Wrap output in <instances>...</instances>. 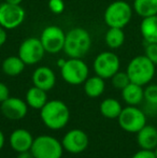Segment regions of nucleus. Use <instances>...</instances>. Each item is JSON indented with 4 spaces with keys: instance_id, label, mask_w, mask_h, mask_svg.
<instances>
[{
    "instance_id": "f257e3e1",
    "label": "nucleus",
    "mask_w": 157,
    "mask_h": 158,
    "mask_svg": "<svg viewBox=\"0 0 157 158\" xmlns=\"http://www.w3.org/2000/svg\"><path fill=\"white\" fill-rule=\"evenodd\" d=\"M40 117L46 128L51 130H59L65 128L69 123L70 110L61 100H48L40 110Z\"/></svg>"
},
{
    "instance_id": "f03ea898",
    "label": "nucleus",
    "mask_w": 157,
    "mask_h": 158,
    "mask_svg": "<svg viewBox=\"0 0 157 158\" xmlns=\"http://www.w3.org/2000/svg\"><path fill=\"white\" fill-rule=\"evenodd\" d=\"M92 48V35L82 27H74L66 33L64 52L69 58H83Z\"/></svg>"
},
{
    "instance_id": "7ed1b4c3",
    "label": "nucleus",
    "mask_w": 157,
    "mask_h": 158,
    "mask_svg": "<svg viewBox=\"0 0 157 158\" xmlns=\"http://www.w3.org/2000/svg\"><path fill=\"white\" fill-rule=\"evenodd\" d=\"M155 71L156 64L150 60L145 55L134 57L126 69L130 82L141 86H145L151 83L155 75Z\"/></svg>"
},
{
    "instance_id": "20e7f679",
    "label": "nucleus",
    "mask_w": 157,
    "mask_h": 158,
    "mask_svg": "<svg viewBox=\"0 0 157 158\" xmlns=\"http://www.w3.org/2000/svg\"><path fill=\"white\" fill-rule=\"evenodd\" d=\"M134 9L124 0H115L107 6L103 14L105 23L109 27L124 28L129 24Z\"/></svg>"
},
{
    "instance_id": "39448f33",
    "label": "nucleus",
    "mask_w": 157,
    "mask_h": 158,
    "mask_svg": "<svg viewBox=\"0 0 157 158\" xmlns=\"http://www.w3.org/2000/svg\"><path fill=\"white\" fill-rule=\"evenodd\" d=\"M64 151L61 141L48 135H41L35 138L30 148L35 158H61Z\"/></svg>"
},
{
    "instance_id": "423d86ee",
    "label": "nucleus",
    "mask_w": 157,
    "mask_h": 158,
    "mask_svg": "<svg viewBox=\"0 0 157 158\" xmlns=\"http://www.w3.org/2000/svg\"><path fill=\"white\" fill-rule=\"evenodd\" d=\"M89 74V69L82 58L66 59L60 68V75L63 80L69 85H81L86 81Z\"/></svg>"
},
{
    "instance_id": "0eeeda50",
    "label": "nucleus",
    "mask_w": 157,
    "mask_h": 158,
    "mask_svg": "<svg viewBox=\"0 0 157 158\" xmlns=\"http://www.w3.org/2000/svg\"><path fill=\"white\" fill-rule=\"evenodd\" d=\"M118 122L119 127L126 132L137 133L147 125V116L137 106H127L123 108Z\"/></svg>"
},
{
    "instance_id": "6e6552de",
    "label": "nucleus",
    "mask_w": 157,
    "mask_h": 158,
    "mask_svg": "<svg viewBox=\"0 0 157 158\" xmlns=\"http://www.w3.org/2000/svg\"><path fill=\"white\" fill-rule=\"evenodd\" d=\"M94 71L102 79H111L118 71H119L121 60L115 53L105 51L96 56L93 64Z\"/></svg>"
},
{
    "instance_id": "1a4fd4ad",
    "label": "nucleus",
    "mask_w": 157,
    "mask_h": 158,
    "mask_svg": "<svg viewBox=\"0 0 157 158\" xmlns=\"http://www.w3.org/2000/svg\"><path fill=\"white\" fill-rule=\"evenodd\" d=\"M45 53L40 38H27L19 44V56L26 66L39 64L43 59Z\"/></svg>"
},
{
    "instance_id": "9d476101",
    "label": "nucleus",
    "mask_w": 157,
    "mask_h": 158,
    "mask_svg": "<svg viewBox=\"0 0 157 158\" xmlns=\"http://www.w3.org/2000/svg\"><path fill=\"white\" fill-rule=\"evenodd\" d=\"M26 12L21 4L2 2L0 4V26L6 30L16 29L25 21Z\"/></svg>"
},
{
    "instance_id": "9b49d317",
    "label": "nucleus",
    "mask_w": 157,
    "mask_h": 158,
    "mask_svg": "<svg viewBox=\"0 0 157 158\" xmlns=\"http://www.w3.org/2000/svg\"><path fill=\"white\" fill-rule=\"evenodd\" d=\"M66 32L59 26L51 25L45 27L40 35V41L46 53L57 54L64 50Z\"/></svg>"
},
{
    "instance_id": "f8f14e48",
    "label": "nucleus",
    "mask_w": 157,
    "mask_h": 158,
    "mask_svg": "<svg viewBox=\"0 0 157 158\" xmlns=\"http://www.w3.org/2000/svg\"><path fill=\"white\" fill-rule=\"evenodd\" d=\"M61 144L66 152L70 154H81L89 144L87 133L82 129H71L61 139Z\"/></svg>"
},
{
    "instance_id": "ddd939ff",
    "label": "nucleus",
    "mask_w": 157,
    "mask_h": 158,
    "mask_svg": "<svg viewBox=\"0 0 157 158\" xmlns=\"http://www.w3.org/2000/svg\"><path fill=\"white\" fill-rule=\"evenodd\" d=\"M0 104H1L0 110L2 115L10 121H21L25 118L29 108L25 100L19 97H11V96Z\"/></svg>"
},
{
    "instance_id": "4468645a",
    "label": "nucleus",
    "mask_w": 157,
    "mask_h": 158,
    "mask_svg": "<svg viewBox=\"0 0 157 158\" xmlns=\"http://www.w3.org/2000/svg\"><path fill=\"white\" fill-rule=\"evenodd\" d=\"M34 139L35 138L32 137L30 131L24 128H19L11 132L9 137V143L14 152L21 153L30 151L32 143H34Z\"/></svg>"
},
{
    "instance_id": "2eb2a0df",
    "label": "nucleus",
    "mask_w": 157,
    "mask_h": 158,
    "mask_svg": "<svg viewBox=\"0 0 157 158\" xmlns=\"http://www.w3.org/2000/svg\"><path fill=\"white\" fill-rule=\"evenodd\" d=\"M31 81L34 86L48 92L53 89L56 84V74L50 67L41 66L32 72Z\"/></svg>"
},
{
    "instance_id": "dca6fc26",
    "label": "nucleus",
    "mask_w": 157,
    "mask_h": 158,
    "mask_svg": "<svg viewBox=\"0 0 157 158\" xmlns=\"http://www.w3.org/2000/svg\"><path fill=\"white\" fill-rule=\"evenodd\" d=\"M137 143L141 150L154 151L157 148V128L145 125L137 132Z\"/></svg>"
},
{
    "instance_id": "f3484780",
    "label": "nucleus",
    "mask_w": 157,
    "mask_h": 158,
    "mask_svg": "<svg viewBox=\"0 0 157 158\" xmlns=\"http://www.w3.org/2000/svg\"><path fill=\"white\" fill-rule=\"evenodd\" d=\"M122 98L127 106H139L144 100V88L130 82L124 89H122Z\"/></svg>"
},
{
    "instance_id": "a211bd4d",
    "label": "nucleus",
    "mask_w": 157,
    "mask_h": 158,
    "mask_svg": "<svg viewBox=\"0 0 157 158\" xmlns=\"http://www.w3.org/2000/svg\"><path fill=\"white\" fill-rule=\"evenodd\" d=\"M140 32L145 43H157V15L142 19Z\"/></svg>"
},
{
    "instance_id": "6ab92c4d",
    "label": "nucleus",
    "mask_w": 157,
    "mask_h": 158,
    "mask_svg": "<svg viewBox=\"0 0 157 158\" xmlns=\"http://www.w3.org/2000/svg\"><path fill=\"white\" fill-rule=\"evenodd\" d=\"M84 93L89 98H98L105 93V79L100 77L99 75L88 77L86 81L83 83Z\"/></svg>"
},
{
    "instance_id": "aec40b11",
    "label": "nucleus",
    "mask_w": 157,
    "mask_h": 158,
    "mask_svg": "<svg viewBox=\"0 0 157 158\" xmlns=\"http://www.w3.org/2000/svg\"><path fill=\"white\" fill-rule=\"evenodd\" d=\"M25 101L29 108L35 109V110H41L44 104L48 101V94L45 90L41 89L37 86H32L26 93Z\"/></svg>"
},
{
    "instance_id": "412c9836",
    "label": "nucleus",
    "mask_w": 157,
    "mask_h": 158,
    "mask_svg": "<svg viewBox=\"0 0 157 158\" xmlns=\"http://www.w3.org/2000/svg\"><path fill=\"white\" fill-rule=\"evenodd\" d=\"M122 110H123V106L121 102L115 98H105L99 106L101 115L108 119H118Z\"/></svg>"
},
{
    "instance_id": "4be33fe9",
    "label": "nucleus",
    "mask_w": 157,
    "mask_h": 158,
    "mask_svg": "<svg viewBox=\"0 0 157 158\" xmlns=\"http://www.w3.org/2000/svg\"><path fill=\"white\" fill-rule=\"evenodd\" d=\"M25 63L19 58V56H9L2 61V72L8 77H17L25 69Z\"/></svg>"
},
{
    "instance_id": "5701e85b",
    "label": "nucleus",
    "mask_w": 157,
    "mask_h": 158,
    "mask_svg": "<svg viewBox=\"0 0 157 158\" xmlns=\"http://www.w3.org/2000/svg\"><path fill=\"white\" fill-rule=\"evenodd\" d=\"M134 11L142 19L157 15V0H134Z\"/></svg>"
},
{
    "instance_id": "b1692460",
    "label": "nucleus",
    "mask_w": 157,
    "mask_h": 158,
    "mask_svg": "<svg viewBox=\"0 0 157 158\" xmlns=\"http://www.w3.org/2000/svg\"><path fill=\"white\" fill-rule=\"evenodd\" d=\"M105 41L108 48H110L111 50L119 48L125 42V32L123 28L109 27L108 31L105 32Z\"/></svg>"
},
{
    "instance_id": "393cba45",
    "label": "nucleus",
    "mask_w": 157,
    "mask_h": 158,
    "mask_svg": "<svg viewBox=\"0 0 157 158\" xmlns=\"http://www.w3.org/2000/svg\"><path fill=\"white\" fill-rule=\"evenodd\" d=\"M111 82L114 88L122 90L130 83V79L126 71L125 72H123V71H118V72L111 77Z\"/></svg>"
},
{
    "instance_id": "a878e982",
    "label": "nucleus",
    "mask_w": 157,
    "mask_h": 158,
    "mask_svg": "<svg viewBox=\"0 0 157 158\" xmlns=\"http://www.w3.org/2000/svg\"><path fill=\"white\" fill-rule=\"evenodd\" d=\"M144 100L150 106H157V84H147L144 88Z\"/></svg>"
},
{
    "instance_id": "bb28decb",
    "label": "nucleus",
    "mask_w": 157,
    "mask_h": 158,
    "mask_svg": "<svg viewBox=\"0 0 157 158\" xmlns=\"http://www.w3.org/2000/svg\"><path fill=\"white\" fill-rule=\"evenodd\" d=\"M48 9L54 14H61L65 11L64 0H48Z\"/></svg>"
},
{
    "instance_id": "cd10ccee",
    "label": "nucleus",
    "mask_w": 157,
    "mask_h": 158,
    "mask_svg": "<svg viewBox=\"0 0 157 158\" xmlns=\"http://www.w3.org/2000/svg\"><path fill=\"white\" fill-rule=\"evenodd\" d=\"M144 55L150 60L157 64V43H147Z\"/></svg>"
},
{
    "instance_id": "c85d7f7f",
    "label": "nucleus",
    "mask_w": 157,
    "mask_h": 158,
    "mask_svg": "<svg viewBox=\"0 0 157 158\" xmlns=\"http://www.w3.org/2000/svg\"><path fill=\"white\" fill-rule=\"evenodd\" d=\"M131 158H156L154 151H149V150H141L138 151L137 153H134L132 155Z\"/></svg>"
},
{
    "instance_id": "c756f323",
    "label": "nucleus",
    "mask_w": 157,
    "mask_h": 158,
    "mask_svg": "<svg viewBox=\"0 0 157 158\" xmlns=\"http://www.w3.org/2000/svg\"><path fill=\"white\" fill-rule=\"evenodd\" d=\"M10 97V89L4 83L0 82V103Z\"/></svg>"
},
{
    "instance_id": "7c9ffc66",
    "label": "nucleus",
    "mask_w": 157,
    "mask_h": 158,
    "mask_svg": "<svg viewBox=\"0 0 157 158\" xmlns=\"http://www.w3.org/2000/svg\"><path fill=\"white\" fill-rule=\"evenodd\" d=\"M6 40H8V33H6V29L2 27V26H0V48L6 44Z\"/></svg>"
},
{
    "instance_id": "2f4dec72",
    "label": "nucleus",
    "mask_w": 157,
    "mask_h": 158,
    "mask_svg": "<svg viewBox=\"0 0 157 158\" xmlns=\"http://www.w3.org/2000/svg\"><path fill=\"white\" fill-rule=\"evenodd\" d=\"M16 158H35L32 153L30 151H26V152H21V153H17V156Z\"/></svg>"
},
{
    "instance_id": "473e14b6",
    "label": "nucleus",
    "mask_w": 157,
    "mask_h": 158,
    "mask_svg": "<svg viewBox=\"0 0 157 158\" xmlns=\"http://www.w3.org/2000/svg\"><path fill=\"white\" fill-rule=\"evenodd\" d=\"M4 143H6V137H4V133L3 131L0 129V151L3 148Z\"/></svg>"
},
{
    "instance_id": "72a5a7b5",
    "label": "nucleus",
    "mask_w": 157,
    "mask_h": 158,
    "mask_svg": "<svg viewBox=\"0 0 157 158\" xmlns=\"http://www.w3.org/2000/svg\"><path fill=\"white\" fill-rule=\"evenodd\" d=\"M4 2H8V3L11 4H22L23 0H3Z\"/></svg>"
},
{
    "instance_id": "f704fd0d",
    "label": "nucleus",
    "mask_w": 157,
    "mask_h": 158,
    "mask_svg": "<svg viewBox=\"0 0 157 158\" xmlns=\"http://www.w3.org/2000/svg\"><path fill=\"white\" fill-rule=\"evenodd\" d=\"M65 61H66V59H64V58H61V59H59L58 61H57V66L59 67V69L61 68V67L64 66V64H65Z\"/></svg>"
},
{
    "instance_id": "c9c22d12",
    "label": "nucleus",
    "mask_w": 157,
    "mask_h": 158,
    "mask_svg": "<svg viewBox=\"0 0 157 158\" xmlns=\"http://www.w3.org/2000/svg\"><path fill=\"white\" fill-rule=\"evenodd\" d=\"M154 153H155V156H156V158H157V148L154 150Z\"/></svg>"
}]
</instances>
